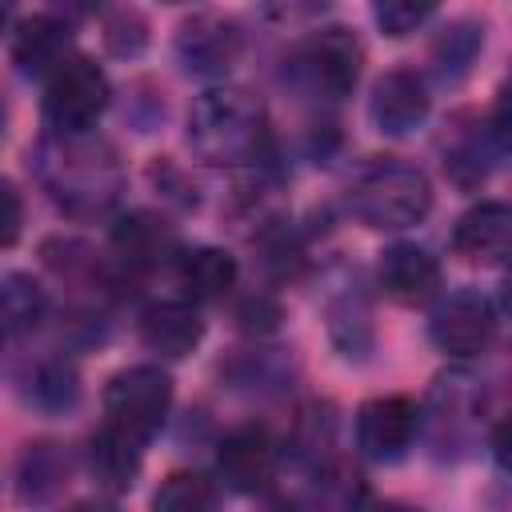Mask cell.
<instances>
[{
  "instance_id": "6da1fadb",
  "label": "cell",
  "mask_w": 512,
  "mask_h": 512,
  "mask_svg": "<svg viewBox=\"0 0 512 512\" xmlns=\"http://www.w3.org/2000/svg\"><path fill=\"white\" fill-rule=\"evenodd\" d=\"M188 140L208 164L256 160L264 144V108L244 88H208L192 104Z\"/></svg>"
},
{
  "instance_id": "7a4b0ae2",
  "label": "cell",
  "mask_w": 512,
  "mask_h": 512,
  "mask_svg": "<svg viewBox=\"0 0 512 512\" xmlns=\"http://www.w3.org/2000/svg\"><path fill=\"white\" fill-rule=\"evenodd\" d=\"M348 208L368 228H408V224H420L428 216L432 184H428V176L420 168L388 160V164L368 168L352 184Z\"/></svg>"
},
{
  "instance_id": "3957f363",
  "label": "cell",
  "mask_w": 512,
  "mask_h": 512,
  "mask_svg": "<svg viewBox=\"0 0 512 512\" xmlns=\"http://www.w3.org/2000/svg\"><path fill=\"white\" fill-rule=\"evenodd\" d=\"M168 408H172V380L152 364L124 368L104 388V416H108L104 424L128 432L140 444H148L160 432Z\"/></svg>"
},
{
  "instance_id": "277c9868",
  "label": "cell",
  "mask_w": 512,
  "mask_h": 512,
  "mask_svg": "<svg viewBox=\"0 0 512 512\" xmlns=\"http://www.w3.org/2000/svg\"><path fill=\"white\" fill-rule=\"evenodd\" d=\"M108 108V76L88 56H68L48 72L44 92V116L56 132L72 136L96 124V116Z\"/></svg>"
},
{
  "instance_id": "5b68a950",
  "label": "cell",
  "mask_w": 512,
  "mask_h": 512,
  "mask_svg": "<svg viewBox=\"0 0 512 512\" xmlns=\"http://www.w3.org/2000/svg\"><path fill=\"white\" fill-rule=\"evenodd\" d=\"M360 44L348 28H324L312 40H304L292 56V76L300 88L324 100H340L356 88L360 80Z\"/></svg>"
},
{
  "instance_id": "8992f818",
  "label": "cell",
  "mask_w": 512,
  "mask_h": 512,
  "mask_svg": "<svg viewBox=\"0 0 512 512\" xmlns=\"http://www.w3.org/2000/svg\"><path fill=\"white\" fill-rule=\"evenodd\" d=\"M432 344L448 356H480L492 336H496V308L484 292H452L436 312H432Z\"/></svg>"
},
{
  "instance_id": "52a82bcc",
  "label": "cell",
  "mask_w": 512,
  "mask_h": 512,
  "mask_svg": "<svg viewBox=\"0 0 512 512\" xmlns=\"http://www.w3.org/2000/svg\"><path fill=\"white\" fill-rule=\"evenodd\" d=\"M416 428H420V412L408 396H376L356 416V440L364 456L376 464L404 460L416 440Z\"/></svg>"
},
{
  "instance_id": "ba28073f",
  "label": "cell",
  "mask_w": 512,
  "mask_h": 512,
  "mask_svg": "<svg viewBox=\"0 0 512 512\" xmlns=\"http://www.w3.org/2000/svg\"><path fill=\"white\" fill-rule=\"evenodd\" d=\"M276 464H280V448H276L272 432L260 424L228 432L216 452V468H220L224 484L236 492H264L276 476Z\"/></svg>"
},
{
  "instance_id": "9c48e42d",
  "label": "cell",
  "mask_w": 512,
  "mask_h": 512,
  "mask_svg": "<svg viewBox=\"0 0 512 512\" xmlns=\"http://www.w3.org/2000/svg\"><path fill=\"white\" fill-rule=\"evenodd\" d=\"M428 84L420 72L412 68H396V72H384L372 88V124L384 132V136H408L412 128L424 124L428 116Z\"/></svg>"
},
{
  "instance_id": "30bf717a",
  "label": "cell",
  "mask_w": 512,
  "mask_h": 512,
  "mask_svg": "<svg viewBox=\"0 0 512 512\" xmlns=\"http://www.w3.org/2000/svg\"><path fill=\"white\" fill-rule=\"evenodd\" d=\"M512 244V212L500 200H484L472 212H464L452 228V248L456 256L472 264H500Z\"/></svg>"
},
{
  "instance_id": "8fae6325",
  "label": "cell",
  "mask_w": 512,
  "mask_h": 512,
  "mask_svg": "<svg viewBox=\"0 0 512 512\" xmlns=\"http://www.w3.org/2000/svg\"><path fill=\"white\" fill-rule=\"evenodd\" d=\"M380 288L400 304H428L440 288V264L420 244H392L380 256Z\"/></svg>"
},
{
  "instance_id": "7c38bea8",
  "label": "cell",
  "mask_w": 512,
  "mask_h": 512,
  "mask_svg": "<svg viewBox=\"0 0 512 512\" xmlns=\"http://www.w3.org/2000/svg\"><path fill=\"white\" fill-rule=\"evenodd\" d=\"M176 52L192 72H228L240 52V32L224 16H192L176 36Z\"/></svg>"
},
{
  "instance_id": "4fadbf2b",
  "label": "cell",
  "mask_w": 512,
  "mask_h": 512,
  "mask_svg": "<svg viewBox=\"0 0 512 512\" xmlns=\"http://www.w3.org/2000/svg\"><path fill=\"white\" fill-rule=\"evenodd\" d=\"M140 340L160 352V356H188L200 340H204V320L192 304H180V300H168V304H152L144 316H140Z\"/></svg>"
},
{
  "instance_id": "5bb4252c",
  "label": "cell",
  "mask_w": 512,
  "mask_h": 512,
  "mask_svg": "<svg viewBox=\"0 0 512 512\" xmlns=\"http://www.w3.org/2000/svg\"><path fill=\"white\" fill-rule=\"evenodd\" d=\"M140 448L144 444L132 440L128 432L104 424L88 444V464H92L96 484L108 488V492H128L140 476Z\"/></svg>"
},
{
  "instance_id": "9a60e30c",
  "label": "cell",
  "mask_w": 512,
  "mask_h": 512,
  "mask_svg": "<svg viewBox=\"0 0 512 512\" xmlns=\"http://www.w3.org/2000/svg\"><path fill=\"white\" fill-rule=\"evenodd\" d=\"M112 240L132 268H156L176 252V232L152 212H132L128 220H120Z\"/></svg>"
},
{
  "instance_id": "2e32d148",
  "label": "cell",
  "mask_w": 512,
  "mask_h": 512,
  "mask_svg": "<svg viewBox=\"0 0 512 512\" xmlns=\"http://www.w3.org/2000/svg\"><path fill=\"white\" fill-rule=\"evenodd\" d=\"M12 56L24 72H52L68 60V24L56 16H32L12 40Z\"/></svg>"
},
{
  "instance_id": "e0dca14e",
  "label": "cell",
  "mask_w": 512,
  "mask_h": 512,
  "mask_svg": "<svg viewBox=\"0 0 512 512\" xmlns=\"http://www.w3.org/2000/svg\"><path fill=\"white\" fill-rule=\"evenodd\" d=\"M180 284L196 300H220L236 284V260L224 248H192L180 256Z\"/></svg>"
},
{
  "instance_id": "ac0fdd59",
  "label": "cell",
  "mask_w": 512,
  "mask_h": 512,
  "mask_svg": "<svg viewBox=\"0 0 512 512\" xmlns=\"http://www.w3.org/2000/svg\"><path fill=\"white\" fill-rule=\"evenodd\" d=\"M152 504L164 508V512H204V508L216 504V488H212V480L200 476V472H172V476L156 488Z\"/></svg>"
},
{
  "instance_id": "d6986e66",
  "label": "cell",
  "mask_w": 512,
  "mask_h": 512,
  "mask_svg": "<svg viewBox=\"0 0 512 512\" xmlns=\"http://www.w3.org/2000/svg\"><path fill=\"white\" fill-rule=\"evenodd\" d=\"M436 0H372V16L384 36H408L432 16Z\"/></svg>"
},
{
  "instance_id": "ffe728a7",
  "label": "cell",
  "mask_w": 512,
  "mask_h": 512,
  "mask_svg": "<svg viewBox=\"0 0 512 512\" xmlns=\"http://www.w3.org/2000/svg\"><path fill=\"white\" fill-rule=\"evenodd\" d=\"M480 40H484V36H480L476 28L456 24V28H452V32H448V36L436 44V56H440V64H444V68L452 64V68H460V72H464V68L472 64V56H476Z\"/></svg>"
},
{
  "instance_id": "44dd1931",
  "label": "cell",
  "mask_w": 512,
  "mask_h": 512,
  "mask_svg": "<svg viewBox=\"0 0 512 512\" xmlns=\"http://www.w3.org/2000/svg\"><path fill=\"white\" fill-rule=\"evenodd\" d=\"M36 400L48 404V408L72 404V400H76V376H72V368H64V364L44 368L40 380H36Z\"/></svg>"
},
{
  "instance_id": "7402d4cb",
  "label": "cell",
  "mask_w": 512,
  "mask_h": 512,
  "mask_svg": "<svg viewBox=\"0 0 512 512\" xmlns=\"http://www.w3.org/2000/svg\"><path fill=\"white\" fill-rule=\"evenodd\" d=\"M24 232V200L8 176H0V248H12Z\"/></svg>"
},
{
  "instance_id": "603a6c76",
  "label": "cell",
  "mask_w": 512,
  "mask_h": 512,
  "mask_svg": "<svg viewBox=\"0 0 512 512\" xmlns=\"http://www.w3.org/2000/svg\"><path fill=\"white\" fill-rule=\"evenodd\" d=\"M328 0H272V8L276 12H284V16H312V12H320Z\"/></svg>"
},
{
  "instance_id": "cb8c5ba5",
  "label": "cell",
  "mask_w": 512,
  "mask_h": 512,
  "mask_svg": "<svg viewBox=\"0 0 512 512\" xmlns=\"http://www.w3.org/2000/svg\"><path fill=\"white\" fill-rule=\"evenodd\" d=\"M12 8H16V0H0V28L8 24V16H12Z\"/></svg>"
},
{
  "instance_id": "d4e9b609",
  "label": "cell",
  "mask_w": 512,
  "mask_h": 512,
  "mask_svg": "<svg viewBox=\"0 0 512 512\" xmlns=\"http://www.w3.org/2000/svg\"><path fill=\"white\" fill-rule=\"evenodd\" d=\"M168 4H180V0H168Z\"/></svg>"
}]
</instances>
